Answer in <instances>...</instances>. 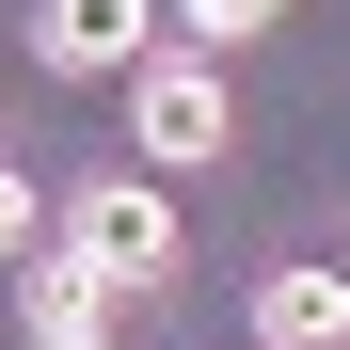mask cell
Returning a JSON list of instances; mask_svg holds the SVG:
<instances>
[{"instance_id": "obj_3", "label": "cell", "mask_w": 350, "mask_h": 350, "mask_svg": "<svg viewBox=\"0 0 350 350\" xmlns=\"http://www.w3.org/2000/svg\"><path fill=\"white\" fill-rule=\"evenodd\" d=\"M159 48V0H32V64L48 80H128Z\"/></svg>"}, {"instance_id": "obj_2", "label": "cell", "mask_w": 350, "mask_h": 350, "mask_svg": "<svg viewBox=\"0 0 350 350\" xmlns=\"http://www.w3.org/2000/svg\"><path fill=\"white\" fill-rule=\"evenodd\" d=\"M64 255L128 303V286H175V255H191V239H175V191H159V175H96V191L64 207Z\"/></svg>"}, {"instance_id": "obj_5", "label": "cell", "mask_w": 350, "mask_h": 350, "mask_svg": "<svg viewBox=\"0 0 350 350\" xmlns=\"http://www.w3.org/2000/svg\"><path fill=\"white\" fill-rule=\"evenodd\" d=\"M16 319H32V350H64V334H111V286H96L80 255H16Z\"/></svg>"}, {"instance_id": "obj_1", "label": "cell", "mask_w": 350, "mask_h": 350, "mask_svg": "<svg viewBox=\"0 0 350 350\" xmlns=\"http://www.w3.org/2000/svg\"><path fill=\"white\" fill-rule=\"evenodd\" d=\"M128 128H144V159H159V175L223 159V144H239V96H223V48H144V64H128Z\"/></svg>"}, {"instance_id": "obj_8", "label": "cell", "mask_w": 350, "mask_h": 350, "mask_svg": "<svg viewBox=\"0 0 350 350\" xmlns=\"http://www.w3.org/2000/svg\"><path fill=\"white\" fill-rule=\"evenodd\" d=\"M64 350H111V334H64Z\"/></svg>"}, {"instance_id": "obj_7", "label": "cell", "mask_w": 350, "mask_h": 350, "mask_svg": "<svg viewBox=\"0 0 350 350\" xmlns=\"http://www.w3.org/2000/svg\"><path fill=\"white\" fill-rule=\"evenodd\" d=\"M175 16H191V48H255V32H271V0H175Z\"/></svg>"}, {"instance_id": "obj_4", "label": "cell", "mask_w": 350, "mask_h": 350, "mask_svg": "<svg viewBox=\"0 0 350 350\" xmlns=\"http://www.w3.org/2000/svg\"><path fill=\"white\" fill-rule=\"evenodd\" d=\"M255 350H350V271H319V255L255 271Z\"/></svg>"}, {"instance_id": "obj_6", "label": "cell", "mask_w": 350, "mask_h": 350, "mask_svg": "<svg viewBox=\"0 0 350 350\" xmlns=\"http://www.w3.org/2000/svg\"><path fill=\"white\" fill-rule=\"evenodd\" d=\"M32 239H48V191H32V175H16V159H0V271H16Z\"/></svg>"}]
</instances>
